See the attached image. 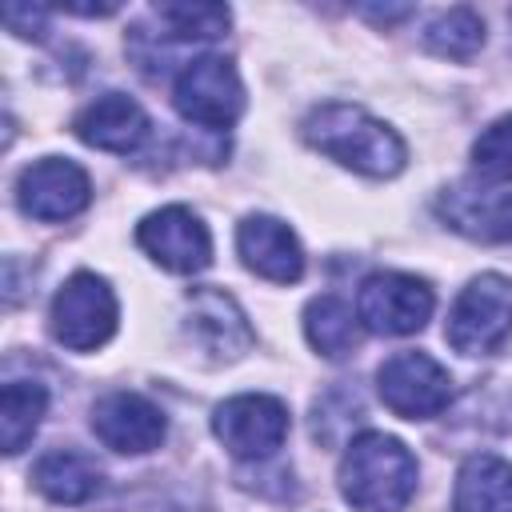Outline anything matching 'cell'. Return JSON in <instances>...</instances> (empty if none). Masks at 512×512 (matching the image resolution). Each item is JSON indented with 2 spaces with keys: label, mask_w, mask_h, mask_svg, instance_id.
<instances>
[{
  "label": "cell",
  "mask_w": 512,
  "mask_h": 512,
  "mask_svg": "<svg viewBox=\"0 0 512 512\" xmlns=\"http://www.w3.org/2000/svg\"><path fill=\"white\" fill-rule=\"evenodd\" d=\"M300 136L320 156H328L340 168H352L360 176H372V180H388V176L404 172V164H408L404 136L392 124L376 120L360 104H344V100L316 104L300 120Z\"/></svg>",
  "instance_id": "6da1fadb"
},
{
  "label": "cell",
  "mask_w": 512,
  "mask_h": 512,
  "mask_svg": "<svg viewBox=\"0 0 512 512\" xmlns=\"http://www.w3.org/2000/svg\"><path fill=\"white\" fill-rule=\"evenodd\" d=\"M336 480H340V496L356 512H404L408 500L416 496L420 468L404 440L368 428L344 448Z\"/></svg>",
  "instance_id": "7a4b0ae2"
},
{
  "label": "cell",
  "mask_w": 512,
  "mask_h": 512,
  "mask_svg": "<svg viewBox=\"0 0 512 512\" xmlns=\"http://www.w3.org/2000/svg\"><path fill=\"white\" fill-rule=\"evenodd\" d=\"M512 336V280L500 272L472 276L444 324V340L460 356H488Z\"/></svg>",
  "instance_id": "3957f363"
},
{
  "label": "cell",
  "mask_w": 512,
  "mask_h": 512,
  "mask_svg": "<svg viewBox=\"0 0 512 512\" xmlns=\"http://www.w3.org/2000/svg\"><path fill=\"white\" fill-rule=\"evenodd\" d=\"M116 320H120L116 292L96 272H72L56 288L52 308H48V328L56 344L72 352H96L100 344H108L116 332Z\"/></svg>",
  "instance_id": "277c9868"
},
{
  "label": "cell",
  "mask_w": 512,
  "mask_h": 512,
  "mask_svg": "<svg viewBox=\"0 0 512 512\" xmlns=\"http://www.w3.org/2000/svg\"><path fill=\"white\" fill-rule=\"evenodd\" d=\"M244 80L228 56L204 52L184 60L172 84V104L188 124L200 128H228L244 112Z\"/></svg>",
  "instance_id": "5b68a950"
},
{
  "label": "cell",
  "mask_w": 512,
  "mask_h": 512,
  "mask_svg": "<svg viewBox=\"0 0 512 512\" xmlns=\"http://www.w3.org/2000/svg\"><path fill=\"white\" fill-rule=\"evenodd\" d=\"M288 428H292L288 404L268 392L228 396L212 412V432L236 460H268L288 440Z\"/></svg>",
  "instance_id": "8992f818"
},
{
  "label": "cell",
  "mask_w": 512,
  "mask_h": 512,
  "mask_svg": "<svg viewBox=\"0 0 512 512\" xmlns=\"http://www.w3.org/2000/svg\"><path fill=\"white\" fill-rule=\"evenodd\" d=\"M436 296L412 272H372L356 292V316L376 336H412L432 320Z\"/></svg>",
  "instance_id": "52a82bcc"
},
{
  "label": "cell",
  "mask_w": 512,
  "mask_h": 512,
  "mask_svg": "<svg viewBox=\"0 0 512 512\" xmlns=\"http://www.w3.org/2000/svg\"><path fill=\"white\" fill-rule=\"evenodd\" d=\"M376 392L384 408L404 420H432L452 400V376L428 352H392L376 368Z\"/></svg>",
  "instance_id": "ba28073f"
},
{
  "label": "cell",
  "mask_w": 512,
  "mask_h": 512,
  "mask_svg": "<svg viewBox=\"0 0 512 512\" xmlns=\"http://www.w3.org/2000/svg\"><path fill=\"white\" fill-rule=\"evenodd\" d=\"M136 244L152 264H160L164 272H176V276H196L212 264L208 224L184 204H164V208L148 212L136 224Z\"/></svg>",
  "instance_id": "9c48e42d"
},
{
  "label": "cell",
  "mask_w": 512,
  "mask_h": 512,
  "mask_svg": "<svg viewBox=\"0 0 512 512\" xmlns=\"http://www.w3.org/2000/svg\"><path fill=\"white\" fill-rule=\"evenodd\" d=\"M92 200V180L76 160L64 156H40L16 176V204L32 220H72Z\"/></svg>",
  "instance_id": "30bf717a"
},
{
  "label": "cell",
  "mask_w": 512,
  "mask_h": 512,
  "mask_svg": "<svg viewBox=\"0 0 512 512\" xmlns=\"http://www.w3.org/2000/svg\"><path fill=\"white\" fill-rule=\"evenodd\" d=\"M92 432L104 448L124 456H144L164 444L168 420L164 412L140 392H108L92 404Z\"/></svg>",
  "instance_id": "8fae6325"
},
{
  "label": "cell",
  "mask_w": 512,
  "mask_h": 512,
  "mask_svg": "<svg viewBox=\"0 0 512 512\" xmlns=\"http://www.w3.org/2000/svg\"><path fill=\"white\" fill-rule=\"evenodd\" d=\"M236 252L248 272L272 280V284H296L304 276V248L296 232L276 216H244L236 228Z\"/></svg>",
  "instance_id": "7c38bea8"
},
{
  "label": "cell",
  "mask_w": 512,
  "mask_h": 512,
  "mask_svg": "<svg viewBox=\"0 0 512 512\" xmlns=\"http://www.w3.org/2000/svg\"><path fill=\"white\" fill-rule=\"evenodd\" d=\"M188 336L212 356V360H240L252 344L248 316L240 304L220 292V288H196L188 292V316H184Z\"/></svg>",
  "instance_id": "4fadbf2b"
},
{
  "label": "cell",
  "mask_w": 512,
  "mask_h": 512,
  "mask_svg": "<svg viewBox=\"0 0 512 512\" xmlns=\"http://www.w3.org/2000/svg\"><path fill=\"white\" fill-rule=\"evenodd\" d=\"M148 128H152L148 112L124 92H104L72 116L76 140H84L88 148H100V152H120V156L136 152L148 140Z\"/></svg>",
  "instance_id": "5bb4252c"
},
{
  "label": "cell",
  "mask_w": 512,
  "mask_h": 512,
  "mask_svg": "<svg viewBox=\"0 0 512 512\" xmlns=\"http://www.w3.org/2000/svg\"><path fill=\"white\" fill-rule=\"evenodd\" d=\"M440 216L472 240H512V192L456 184L444 188Z\"/></svg>",
  "instance_id": "9a60e30c"
},
{
  "label": "cell",
  "mask_w": 512,
  "mask_h": 512,
  "mask_svg": "<svg viewBox=\"0 0 512 512\" xmlns=\"http://www.w3.org/2000/svg\"><path fill=\"white\" fill-rule=\"evenodd\" d=\"M452 512H512V464L496 452H476L460 464Z\"/></svg>",
  "instance_id": "2e32d148"
},
{
  "label": "cell",
  "mask_w": 512,
  "mask_h": 512,
  "mask_svg": "<svg viewBox=\"0 0 512 512\" xmlns=\"http://www.w3.org/2000/svg\"><path fill=\"white\" fill-rule=\"evenodd\" d=\"M32 484L52 500V504H84L100 492L104 472L88 452L76 448H56L48 456L36 460L32 468Z\"/></svg>",
  "instance_id": "e0dca14e"
},
{
  "label": "cell",
  "mask_w": 512,
  "mask_h": 512,
  "mask_svg": "<svg viewBox=\"0 0 512 512\" xmlns=\"http://www.w3.org/2000/svg\"><path fill=\"white\" fill-rule=\"evenodd\" d=\"M360 328L364 324H360L356 308L344 304L340 296H312L308 308H304V336L328 360L348 356L360 344Z\"/></svg>",
  "instance_id": "ac0fdd59"
},
{
  "label": "cell",
  "mask_w": 512,
  "mask_h": 512,
  "mask_svg": "<svg viewBox=\"0 0 512 512\" xmlns=\"http://www.w3.org/2000/svg\"><path fill=\"white\" fill-rule=\"evenodd\" d=\"M48 412V392L36 380H8L0 392V448L16 456L40 428Z\"/></svg>",
  "instance_id": "d6986e66"
},
{
  "label": "cell",
  "mask_w": 512,
  "mask_h": 512,
  "mask_svg": "<svg viewBox=\"0 0 512 512\" xmlns=\"http://www.w3.org/2000/svg\"><path fill=\"white\" fill-rule=\"evenodd\" d=\"M424 48L444 60H472L484 48V20L472 8H448L424 28Z\"/></svg>",
  "instance_id": "ffe728a7"
},
{
  "label": "cell",
  "mask_w": 512,
  "mask_h": 512,
  "mask_svg": "<svg viewBox=\"0 0 512 512\" xmlns=\"http://www.w3.org/2000/svg\"><path fill=\"white\" fill-rule=\"evenodd\" d=\"M152 12L168 28L164 32L168 40H220L228 32V24H232V12L224 4H208V0H196V4H156Z\"/></svg>",
  "instance_id": "44dd1931"
},
{
  "label": "cell",
  "mask_w": 512,
  "mask_h": 512,
  "mask_svg": "<svg viewBox=\"0 0 512 512\" xmlns=\"http://www.w3.org/2000/svg\"><path fill=\"white\" fill-rule=\"evenodd\" d=\"M472 172L484 184H508L512 180V112L492 120L476 144H472Z\"/></svg>",
  "instance_id": "7402d4cb"
},
{
  "label": "cell",
  "mask_w": 512,
  "mask_h": 512,
  "mask_svg": "<svg viewBox=\"0 0 512 512\" xmlns=\"http://www.w3.org/2000/svg\"><path fill=\"white\" fill-rule=\"evenodd\" d=\"M44 8H28V4H8L4 8V24L16 32V36H40L44 28Z\"/></svg>",
  "instance_id": "603a6c76"
},
{
  "label": "cell",
  "mask_w": 512,
  "mask_h": 512,
  "mask_svg": "<svg viewBox=\"0 0 512 512\" xmlns=\"http://www.w3.org/2000/svg\"><path fill=\"white\" fill-rule=\"evenodd\" d=\"M360 12H364L368 20H376V24H392V20H404V16H412V8H408V4H392V8H388V4H384V8H372V4H364Z\"/></svg>",
  "instance_id": "cb8c5ba5"
}]
</instances>
